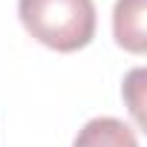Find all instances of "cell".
<instances>
[{
    "label": "cell",
    "mask_w": 147,
    "mask_h": 147,
    "mask_svg": "<svg viewBox=\"0 0 147 147\" xmlns=\"http://www.w3.org/2000/svg\"><path fill=\"white\" fill-rule=\"evenodd\" d=\"M23 29L55 52H78L95 38L92 0H18Z\"/></svg>",
    "instance_id": "obj_1"
},
{
    "label": "cell",
    "mask_w": 147,
    "mask_h": 147,
    "mask_svg": "<svg viewBox=\"0 0 147 147\" xmlns=\"http://www.w3.org/2000/svg\"><path fill=\"white\" fill-rule=\"evenodd\" d=\"M144 12H147V0H118L115 9H113L115 43L133 55H144V49H147Z\"/></svg>",
    "instance_id": "obj_2"
},
{
    "label": "cell",
    "mask_w": 147,
    "mask_h": 147,
    "mask_svg": "<svg viewBox=\"0 0 147 147\" xmlns=\"http://www.w3.org/2000/svg\"><path fill=\"white\" fill-rule=\"evenodd\" d=\"M72 147H138V138H136V130L121 118L98 115L78 130Z\"/></svg>",
    "instance_id": "obj_3"
},
{
    "label": "cell",
    "mask_w": 147,
    "mask_h": 147,
    "mask_svg": "<svg viewBox=\"0 0 147 147\" xmlns=\"http://www.w3.org/2000/svg\"><path fill=\"white\" fill-rule=\"evenodd\" d=\"M144 78V69H133L130 75H127V84H124V95H127V101H130V110H133V115H136V121L141 124V81Z\"/></svg>",
    "instance_id": "obj_4"
}]
</instances>
